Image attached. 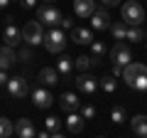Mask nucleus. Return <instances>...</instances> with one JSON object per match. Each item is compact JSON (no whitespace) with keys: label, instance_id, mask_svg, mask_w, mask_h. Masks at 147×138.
Returning a JSON list of instances; mask_svg holds the SVG:
<instances>
[{"label":"nucleus","instance_id":"nucleus-26","mask_svg":"<svg viewBox=\"0 0 147 138\" xmlns=\"http://www.w3.org/2000/svg\"><path fill=\"white\" fill-rule=\"evenodd\" d=\"M74 67L79 69V72H88V69L93 67V62H91V57L81 54V57H76V59H74Z\"/></svg>","mask_w":147,"mask_h":138},{"label":"nucleus","instance_id":"nucleus-9","mask_svg":"<svg viewBox=\"0 0 147 138\" xmlns=\"http://www.w3.org/2000/svg\"><path fill=\"white\" fill-rule=\"evenodd\" d=\"M110 27V15L105 8H96L91 15V30H108Z\"/></svg>","mask_w":147,"mask_h":138},{"label":"nucleus","instance_id":"nucleus-25","mask_svg":"<svg viewBox=\"0 0 147 138\" xmlns=\"http://www.w3.org/2000/svg\"><path fill=\"white\" fill-rule=\"evenodd\" d=\"M15 133V123L10 121V118H3L0 116V138H7Z\"/></svg>","mask_w":147,"mask_h":138},{"label":"nucleus","instance_id":"nucleus-15","mask_svg":"<svg viewBox=\"0 0 147 138\" xmlns=\"http://www.w3.org/2000/svg\"><path fill=\"white\" fill-rule=\"evenodd\" d=\"M96 8H98L96 0H74V12L79 17H91Z\"/></svg>","mask_w":147,"mask_h":138},{"label":"nucleus","instance_id":"nucleus-12","mask_svg":"<svg viewBox=\"0 0 147 138\" xmlns=\"http://www.w3.org/2000/svg\"><path fill=\"white\" fill-rule=\"evenodd\" d=\"M71 40L76 44H91L93 42V30L91 27H71Z\"/></svg>","mask_w":147,"mask_h":138},{"label":"nucleus","instance_id":"nucleus-18","mask_svg":"<svg viewBox=\"0 0 147 138\" xmlns=\"http://www.w3.org/2000/svg\"><path fill=\"white\" fill-rule=\"evenodd\" d=\"M44 131H47V138H49V136H52V138H59V136H64L61 121H59L57 116H49L47 121H44Z\"/></svg>","mask_w":147,"mask_h":138},{"label":"nucleus","instance_id":"nucleus-2","mask_svg":"<svg viewBox=\"0 0 147 138\" xmlns=\"http://www.w3.org/2000/svg\"><path fill=\"white\" fill-rule=\"evenodd\" d=\"M22 42H27L30 47H37V44L44 42V27L39 20H32L25 25V30H22Z\"/></svg>","mask_w":147,"mask_h":138},{"label":"nucleus","instance_id":"nucleus-33","mask_svg":"<svg viewBox=\"0 0 147 138\" xmlns=\"http://www.w3.org/2000/svg\"><path fill=\"white\" fill-rule=\"evenodd\" d=\"M113 77H123V67L120 64H113Z\"/></svg>","mask_w":147,"mask_h":138},{"label":"nucleus","instance_id":"nucleus-29","mask_svg":"<svg viewBox=\"0 0 147 138\" xmlns=\"http://www.w3.org/2000/svg\"><path fill=\"white\" fill-rule=\"evenodd\" d=\"M79 111H81V116H84L86 121H91V118L96 116V106H93V104H86V106H79Z\"/></svg>","mask_w":147,"mask_h":138},{"label":"nucleus","instance_id":"nucleus-19","mask_svg":"<svg viewBox=\"0 0 147 138\" xmlns=\"http://www.w3.org/2000/svg\"><path fill=\"white\" fill-rule=\"evenodd\" d=\"M37 79L42 81V84H47V86H54V84H59V72L52 69V67H44V69H39Z\"/></svg>","mask_w":147,"mask_h":138},{"label":"nucleus","instance_id":"nucleus-11","mask_svg":"<svg viewBox=\"0 0 147 138\" xmlns=\"http://www.w3.org/2000/svg\"><path fill=\"white\" fill-rule=\"evenodd\" d=\"M84 126H86V118L81 116L79 111L66 113V131L69 133H81V131H84Z\"/></svg>","mask_w":147,"mask_h":138},{"label":"nucleus","instance_id":"nucleus-28","mask_svg":"<svg viewBox=\"0 0 147 138\" xmlns=\"http://www.w3.org/2000/svg\"><path fill=\"white\" fill-rule=\"evenodd\" d=\"M110 121H113V123H123V121H125V109H123V106H113V111H110Z\"/></svg>","mask_w":147,"mask_h":138},{"label":"nucleus","instance_id":"nucleus-36","mask_svg":"<svg viewBox=\"0 0 147 138\" xmlns=\"http://www.w3.org/2000/svg\"><path fill=\"white\" fill-rule=\"evenodd\" d=\"M7 5H10V0H0V10H5Z\"/></svg>","mask_w":147,"mask_h":138},{"label":"nucleus","instance_id":"nucleus-1","mask_svg":"<svg viewBox=\"0 0 147 138\" xmlns=\"http://www.w3.org/2000/svg\"><path fill=\"white\" fill-rule=\"evenodd\" d=\"M123 79L130 89L135 91H147V64L142 62H127L123 67Z\"/></svg>","mask_w":147,"mask_h":138},{"label":"nucleus","instance_id":"nucleus-5","mask_svg":"<svg viewBox=\"0 0 147 138\" xmlns=\"http://www.w3.org/2000/svg\"><path fill=\"white\" fill-rule=\"evenodd\" d=\"M123 22L127 25H142L145 22V10L137 3H123Z\"/></svg>","mask_w":147,"mask_h":138},{"label":"nucleus","instance_id":"nucleus-30","mask_svg":"<svg viewBox=\"0 0 147 138\" xmlns=\"http://www.w3.org/2000/svg\"><path fill=\"white\" fill-rule=\"evenodd\" d=\"M59 27H64V30H71V27H74V20H71V17H61Z\"/></svg>","mask_w":147,"mask_h":138},{"label":"nucleus","instance_id":"nucleus-35","mask_svg":"<svg viewBox=\"0 0 147 138\" xmlns=\"http://www.w3.org/2000/svg\"><path fill=\"white\" fill-rule=\"evenodd\" d=\"M20 5H22V8H34V5H37V0H22Z\"/></svg>","mask_w":147,"mask_h":138},{"label":"nucleus","instance_id":"nucleus-23","mask_svg":"<svg viewBox=\"0 0 147 138\" xmlns=\"http://www.w3.org/2000/svg\"><path fill=\"white\" fill-rule=\"evenodd\" d=\"M125 40H127V42H142V40H145V32L140 30V25H127Z\"/></svg>","mask_w":147,"mask_h":138},{"label":"nucleus","instance_id":"nucleus-32","mask_svg":"<svg viewBox=\"0 0 147 138\" xmlns=\"http://www.w3.org/2000/svg\"><path fill=\"white\" fill-rule=\"evenodd\" d=\"M105 8H115V5H120V0H100Z\"/></svg>","mask_w":147,"mask_h":138},{"label":"nucleus","instance_id":"nucleus-20","mask_svg":"<svg viewBox=\"0 0 147 138\" xmlns=\"http://www.w3.org/2000/svg\"><path fill=\"white\" fill-rule=\"evenodd\" d=\"M130 126H132V133H135V136L147 138V116L145 113H137V116L130 121Z\"/></svg>","mask_w":147,"mask_h":138},{"label":"nucleus","instance_id":"nucleus-13","mask_svg":"<svg viewBox=\"0 0 147 138\" xmlns=\"http://www.w3.org/2000/svg\"><path fill=\"white\" fill-rule=\"evenodd\" d=\"M15 136H20V138H34L37 136L34 123H32L30 118H20V121H15Z\"/></svg>","mask_w":147,"mask_h":138},{"label":"nucleus","instance_id":"nucleus-31","mask_svg":"<svg viewBox=\"0 0 147 138\" xmlns=\"http://www.w3.org/2000/svg\"><path fill=\"white\" fill-rule=\"evenodd\" d=\"M17 57H20L22 62H30V59H32V52H30V49H22V52L17 54Z\"/></svg>","mask_w":147,"mask_h":138},{"label":"nucleus","instance_id":"nucleus-10","mask_svg":"<svg viewBox=\"0 0 147 138\" xmlns=\"http://www.w3.org/2000/svg\"><path fill=\"white\" fill-rule=\"evenodd\" d=\"M32 101H34V106H37V109H49V106L54 104V96L49 94L44 86H39V89L32 91Z\"/></svg>","mask_w":147,"mask_h":138},{"label":"nucleus","instance_id":"nucleus-27","mask_svg":"<svg viewBox=\"0 0 147 138\" xmlns=\"http://www.w3.org/2000/svg\"><path fill=\"white\" fill-rule=\"evenodd\" d=\"M98 86H103V91H108V94H113L115 91V77H103V79H98Z\"/></svg>","mask_w":147,"mask_h":138},{"label":"nucleus","instance_id":"nucleus-8","mask_svg":"<svg viewBox=\"0 0 147 138\" xmlns=\"http://www.w3.org/2000/svg\"><path fill=\"white\" fill-rule=\"evenodd\" d=\"M76 89H79L81 94H93V91L98 89V79L91 77L88 72H81V74L76 77Z\"/></svg>","mask_w":147,"mask_h":138},{"label":"nucleus","instance_id":"nucleus-14","mask_svg":"<svg viewBox=\"0 0 147 138\" xmlns=\"http://www.w3.org/2000/svg\"><path fill=\"white\" fill-rule=\"evenodd\" d=\"M3 37H5L7 47H17V44H22V30L15 27V25H7L5 30H3Z\"/></svg>","mask_w":147,"mask_h":138},{"label":"nucleus","instance_id":"nucleus-37","mask_svg":"<svg viewBox=\"0 0 147 138\" xmlns=\"http://www.w3.org/2000/svg\"><path fill=\"white\" fill-rule=\"evenodd\" d=\"M42 3H54V0H42Z\"/></svg>","mask_w":147,"mask_h":138},{"label":"nucleus","instance_id":"nucleus-3","mask_svg":"<svg viewBox=\"0 0 147 138\" xmlns=\"http://www.w3.org/2000/svg\"><path fill=\"white\" fill-rule=\"evenodd\" d=\"M61 12H59L57 5H52V3H44V5L37 8V20L44 22V25H52V27H59V22H61Z\"/></svg>","mask_w":147,"mask_h":138},{"label":"nucleus","instance_id":"nucleus-16","mask_svg":"<svg viewBox=\"0 0 147 138\" xmlns=\"http://www.w3.org/2000/svg\"><path fill=\"white\" fill-rule=\"evenodd\" d=\"M61 111L64 113H71V111H79V106H81V101H79V96L74 94V91H66V94H61Z\"/></svg>","mask_w":147,"mask_h":138},{"label":"nucleus","instance_id":"nucleus-7","mask_svg":"<svg viewBox=\"0 0 147 138\" xmlns=\"http://www.w3.org/2000/svg\"><path fill=\"white\" fill-rule=\"evenodd\" d=\"M7 94L12 96V99H25L27 91H30V86H27L25 77H12V79H7Z\"/></svg>","mask_w":147,"mask_h":138},{"label":"nucleus","instance_id":"nucleus-6","mask_svg":"<svg viewBox=\"0 0 147 138\" xmlns=\"http://www.w3.org/2000/svg\"><path fill=\"white\" fill-rule=\"evenodd\" d=\"M110 59H113V64L125 67L127 62H132V52H130L127 44H123V40H118V42L113 44V49H110Z\"/></svg>","mask_w":147,"mask_h":138},{"label":"nucleus","instance_id":"nucleus-4","mask_svg":"<svg viewBox=\"0 0 147 138\" xmlns=\"http://www.w3.org/2000/svg\"><path fill=\"white\" fill-rule=\"evenodd\" d=\"M44 47H47V52L52 54H59L64 52V44H66V37H64V30H59V27H54V30L44 32Z\"/></svg>","mask_w":147,"mask_h":138},{"label":"nucleus","instance_id":"nucleus-22","mask_svg":"<svg viewBox=\"0 0 147 138\" xmlns=\"http://www.w3.org/2000/svg\"><path fill=\"white\" fill-rule=\"evenodd\" d=\"M105 57V44L103 42H91V62L93 64H100V59Z\"/></svg>","mask_w":147,"mask_h":138},{"label":"nucleus","instance_id":"nucleus-21","mask_svg":"<svg viewBox=\"0 0 147 138\" xmlns=\"http://www.w3.org/2000/svg\"><path fill=\"white\" fill-rule=\"evenodd\" d=\"M71 69H74V59L69 57L66 52H64L61 57H59V62H57V72H59V74H64V79H66Z\"/></svg>","mask_w":147,"mask_h":138},{"label":"nucleus","instance_id":"nucleus-17","mask_svg":"<svg viewBox=\"0 0 147 138\" xmlns=\"http://www.w3.org/2000/svg\"><path fill=\"white\" fill-rule=\"evenodd\" d=\"M17 62V54H15V47H0V69H10L12 64Z\"/></svg>","mask_w":147,"mask_h":138},{"label":"nucleus","instance_id":"nucleus-34","mask_svg":"<svg viewBox=\"0 0 147 138\" xmlns=\"http://www.w3.org/2000/svg\"><path fill=\"white\" fill-rule=\"evenodd\" d=\"M7 84V74H5V69H0V86H5Z\"/></svg>","mask_w":147,"mask_h":138},{"label":"nucleus","instance_id":"nucleus-24","mask_svg":"<svg viewBox=\"0 0 147 138\" xmlns=\"http://www.w3.org/2000/svg\"><path fill=\"white\" fill-rule=\"evenodd\" d=\"M125 30H127V22H110V35L118 40H125Z\"/></svg>","mask_w":147,"mask_h":138}]
</instances>
